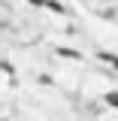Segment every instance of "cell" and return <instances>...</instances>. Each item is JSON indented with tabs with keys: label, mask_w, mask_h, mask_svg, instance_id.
<instances>
[{
	"label": "cell",
	"mask_w": 118,
	"mask_h": 121,
	"mask_svg": "<svg viewBox=\"0 0 118 121\" xmlns=\"http://www.w3.org/2000/svg\"><path fill=\"white\" fill-rule=\"evenodd\" d=\"M58 55H64V58H73V60H82V55H79L76 48H58Z\"/></svg>",
	"instance_id": "1"
},
{
	"label": "cell",
	"mask_w": 118,
	"mask_h": 121,
	"mask_svg": "<svg viewBox=\"0 0 118 121\" xmlns=\"http://www.w3.org/2000/svg\"><path fill=\"white\" fill-rule=\"evenodd\" d=\"M30 3H33V6H43V3H45V0H30Z\"/></svg>",
	"instance_id": "2"
}]
</instances>
